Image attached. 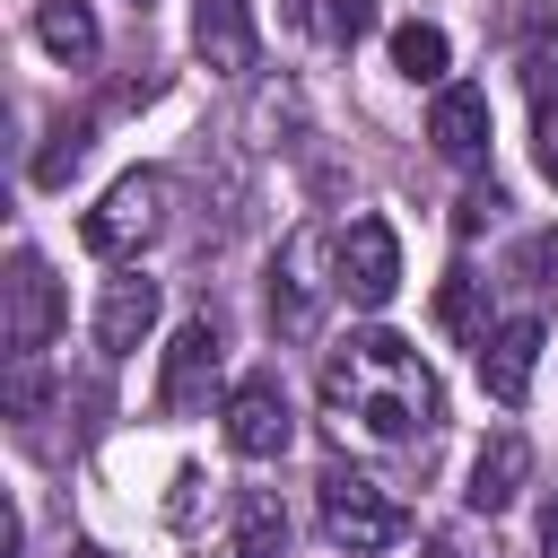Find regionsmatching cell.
<instances>
[{
  "mask_svg": "<svg viewBox=\"0 0 558 558\" xmlns=\"http://www.w3.org/2000/svg\"><path fill=\"white\" fill-rule=\"evenodd\" d=\"M471 366H480V392L514 410V401L532 392V366H541V314H514V323H497V331L471 349Z\"/></svg>",
  "mask_w": 558,
  "mask_h": 558,
  "instance_id": "9c48e42d",
  "label": "cell"
},
{
  "mask_svg": "<svg viewBox=\"0 0 558 558\" xmlns=\"http://www.w3.org/2000/svg\"><path fill=\"white\" fill-rule=\"evenodd\" d=\"M192 52H201V70L244 78V70H253V52H262L253 0H192Z\"/></svg>",
  "mask_w": 558,
  "mask_h": 558,
  "instance_id": "30bf717a",
  "label": "cell"
},
{
  "mask_svg": "<svg viewBox=\"0 0 558 558\" xmlns=\"http://www.w3.org/2000/svg\"><path fill=\"white\" fill-rule=\"evenodd\" d=\"M523 87H532V105H549V87H558V35H523Z\"/></svg>",
  "mask_w": 558,
  "mask_h": 558,
  "instance_id": "44dd1931",
  "label": "cell"
},
{
  "mask_svg": "<svg viewBox=\"0 0 558 558\" xmlns=\"http://www.w3.org/2000/svg\"><path fill=\"white\" fill-rule=\"evenodd\" d=\"M140 9H148V0H140Z\"/></svg>",
  "mask_w": 558,
  "mask_h": 558,
  "instance_id": "4316f807",
  "label": "cell"
},
{
  "mask_svg": "<svg viewBox=\"0 0 558 558\" xmlns=\"http://www.w3.org/2000/svg\"><path fill=\"white\" fill-rule=\"evenodd\" d=\"M331 296H340V235L296 227V235L270 253V296H262V305H270V331H279V340H305Z\"/></svg>",
  "mask_w": 558,
  "mask_h": 558,
  "instance_id": "277c9868",
  "label": "cell"
},
{
  "mask_svg": "<svg viewBox=\"0 0 558 558\" xmlns=\"http://www.w3.org/2000/svg\"><path fill=\"white\" fill-rule=\"evenodd\" d=\"M445 61H453L445 26H427V17L392 26V70H401V78H418V87H445Z\"/></svg>",
  "mask_w": 558,
  "mask_h": 558,
  "instance_id": "9a60e30c",
  "label": "cell"
},
{
  "mask_svg": "<svg viewBox=\"0 0 558 558\" xmlns=\"http://www.w3.org/2000/svg\"><path fill=\"white\" fill-rule=\"evenodd\" d=\"M227 558H288V514H279V497H244L235 506V541H227Z\"/></svg>",
  "mask_w": 558,
  "mask_h": 558,
  "instance_id": "2e32d148",
  "label": "cell"
},
{
  "mask_svg": "<svg viewBox=\"0 0 558 558\" xmlns=\"http://www.w3.org/2000/svg\"><path fill=\"white\" fill-rule=\"evenodd\" d=\"M532 157H541V174L558 183V105H541V131H532Z\"/></svg>",
  "mask_w": 558,
  "mask_h": 558,
  "instance_id": "603a6c76",
  "label": "cell"
},
{
  "mask_svg": "<svg viewBox=\"0 0 558 558\" xmlns=\"http://www.w3.org/2000/svg\"><path fill=\"white\" fill-rule=\"evenodd\" d=\"M35 44H44L52 61H70V70H87V61L105 52V35H96V9H87V0H35Z\"/></svg>",
  "mask_w": 558,
  "mask_h": 558,
  "instance_id": "5bb4252c",
  "label": "cell"
},
{
  "mask_svg": "<svg viewBox=\"0 0 558 558\" xmlns=\"http://www.w3.org/2000/svg\"><path fill=\"white\" fill-rule=\"evenodd\" d=\"M427 140H436V157L445 166H488V87H436V105H427Z\"/></svg>",
  "mask_w": 558,
  "mask_h": 558,
  "instance_id": "7c38bea8",
  "label": "cell"
},
{
  "mask_svg": "<svg viewBox=\"0 0 558 558\" xmlns=\"http://www.w3.org/2000/svg\"><path fill=\"white\" fill-rule=\"evenodd\" d=\"M480 288H488V279H471V270H453V279L436 288V323H445V331H453L462 349H480V340L497 331V323L480 314Z\"/></svg>",
  "mask_w": 558,
  "mask_h": 558,
  "instance_id": "e0dca14e",
  "label": "cell"
},
{
  "mask_svg": "<svg viewBox=\"0 0 558 558\" xmlns=\"http://www.w3.org/2000/svg\"><path fill=\"white\" fill-rule=\"evenodd\" d=\"M314 514H323V541H331L340 558H375V549H392V541L410 532V506H401L375 471H349V462H331V471L314 480Z\"/></svg>",
  "mask_w": 558,
  "mask_h": 558,
  "instance_id": "3957f363",
  "label": "cell"
},
{
  "mask_svg": "<svg viewBox=\"0 0 558 558\" xmlns=\"http://www.w3.org/2000/svg\"><path fill=\"white\" fill-rule=\"evenodd\" d=\"M166 227H174V174H166V166H131V174L78 218V244H87L96 262H140Z\"/></svg>",
  "mask_w": 558,
  "mask_h": 558,
  "instance_id": "7a4b0ae2",
  "label": "cell"
},
{
  "mask_svg": "<svg viewBox=\"0 0 558 558\" xmlns=\"http://www.w3.org/2000/svg\"><path fill=\"white\" fill-rule=\"evenodd\" d=\"M523 480H532V445H523L514 427H497V436H480L462 497H471V514H506V506L523 497Z\"/></svg>",
  "mask_w": 558,
  "mask_h": 558,
  "instance_id": "4fadbf2b",
  "label": "cell"
},
{
  "mask_svg": "<svg viewBox=\"0 0 558 558\" xmlns=\"http://www.w3.org/2000/svg\"><path fill=\"white\" fill-rule=\"evenodd\" d=\"M218 366H227V340H218V323H209V314L174 323V340H166V366H157V410H166V418H201V410H209V392H218Z\"/></svg>",
  "mask_w": 558,
  "mask_h": 558,
  "instance_id": "52a82bcc",
  "label": "cell"
},
{
  "mask_svg": "<svg viewBox=\"0 0 558 558\" xmlns=\"http://www.w3.org/2000/svg\"><path fill=\"white\" fill-rule=\"evenodd\" d=\"M70 558H105V549H96V541H78V549H70Z\"/></svg>",
  "mask_w": 558,
  "mask_h": 558,
  "instance_id": "484cf974",
  "label": "cell"
},
{
  "mask_svg": "<svg viewBox=\"0 0 558 558\" xmlns=\"http://www.w3.org/2000/svg\"><path fill=\"white\" fill-rule=\"evenodd\" d=\"M323 418L357 445H418L445 418V384L401 331L366 323L323 357Z\"/></svg>",
  "mask_w": 558,
  "mask_h": 558,
  "instance_id": "6da1fadb",
  "label": "cell"
},
{
  "mask_svg": "<svg viewBox=\"0 0 558 558\" xmlns=\"http://www.w3.org/2000/svg\"><path fill=\"white\" fill-rule=\"evenodd\" d=\"M227 445L244 453V462H279L288 445H296V410H288V384L270 375V366H253V375H235L227 384Z\"/></svg>",
  "mask_w": 558,
  "mask_h": 558,
  "instance_id": "5b68a950",
  "label": "cell"
},
{
  "mask_svg": "<svg viewBox=\"0 0 558 558\" xmlns=\"http://www.w3.org/2000/svg\"><path fill=\"white\" fill-rule=\"evenodd\" d=\"M497 209H506V192H497V183H471V192H462V209H453V227H462V235H480V227H497Z\"/></svg>",
  "mask_w": 558,
  "mask_h": 558,
  "instance_id": "7402d4cb",
  "label": "cell"
},
{
  "mask_svg": "<svg viewBox=\"0 0 558 558\" xmlns=\"http://www.w3.org/2000/svg\"><path fill=\"white\" fill-rule=\"evenodd\" d=\"M61 279H52V262L44 253H17L9 262V279H0V340H9V357H35V349H52V331H61Z\"/></svg>",
  "mask_w": 558,
  "mask_h": 558,
  "instance_id": "8992f818",
  "label": "cell"
},
{
  "mask_svg": "<svg viewBox=\"0 0 558 558\" xmlns=\"http://www.w3.org/2000/svg\"><path fill=\"white\" fill-rule=\"evenodd\" d=\"M87 148H96V122H61V131L35 148V183H70V174L87 166Z\"/></svg>",
  "mask_w": 558,
  "mask_h": 558,
  "instance_id": "d6986e66",
  "label": "cell"
},
{
  "mask_svg": "<svg viewBox=\"0 0 558 558\" xmlns=\"http://www.w3.org/2000/svg\"><path fill=\"white\" fill-rule=\"evenodd\" d=\"M506 279L523 296H558V227H532L514 253H506Z\"/></svg>",
  "mask_w": 558,
  "mask_h": 558,
  "instance_id": "ac0fdd59",
  "label": "cell"
},
{
  "mask_svg": "<svg viewBox=\"0 0 558 558\" xmlns=\"http://www.w3.org/2000/svg\"><path fill=\"white\" fill-rule=\"evenodd\" d=\"M541 558H558V488H549V506H541Z\"/></svg>",
  "mask_w": 558,
  "mask_h": 558,
  "instance_id": "cb8c5ba5",
  "label": "cell"
},
{
  "mask_svg": "<svg viewBox=\"0 0 558 558\" xmlns=\"http://www.w3.org/2000/svg\"><path fill=\"white\" fill-rule=\"evenodd\" d=\"M296 17L323 35V44H357L375 26V0H296Z\"/></svg>",
  "mask_w": 558,
  "mask_h": 558,
  "instance_id": "ffe728a7",
  "label": "cell"
},
{
  "mask_svg": "<svg viewBox=\"0 0 558 558\" xmlns=\"http://www.w3.org/2000/svg\"><path fill=\"white\" fill-rule=\"evenodd\" d=\"M392 288H401V235L384 218H349L340 227V296L375 314V305H392Z\"/></svg>",
  "mask_w": 558,
  "mask_h": 558,
  "instance_id": "ba28073f",
  "label": "cell"
},
{
  "mask_svg": "<svg viewBox=\"0 0 558 558\" xmlns=\"http://www.w3.org/2000/svg\"><path fill=\"white\" fill-rule=\"evenodd\" d=\"M157 305H166V296H157L148 270H113L105 296H96V349H105V357H131V349L157 331Z\"/></svg>",
  "mask_w": 558,
  "mask_h": 558,
  "instance_id": "8fae6325",
  "label": "cell"
},
{
  "mask_svg": "<svg viewBox=\"0 0 558 558\" xmlns=\"http://www.w3.org/2000/svg\"><path fill=\"white\" fill-rule=\"evenodd\" d=\"M436 558H480V541H471V532H445V541H436Z\"/></svg>",
  "mask_w": 558,
  "mask_h": 558,
  "instance_id": "d4e9b609",
  "label": "cell"
}]
</instances>
